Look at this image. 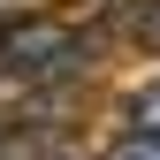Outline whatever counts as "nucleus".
<instances>
[{"label": "nucleus", "instance_id": "nucleus-1", "mask_svg": "<svg viewBox=\"0 0 160 160\" xmlns=\"http://www.w3.org/2000/svg\"><path fill=\"white\" fill-rule=\"evenodd\" d=\"M76 69H92V38H76L61 23H38V15L0 46V76L8 84H61Z\"/></svg>", "mask_w": 160, "mask_h": 160}, {"label": "nucleus", "instance_id": "nucleus-2", "mask_svg": "<svg viewBox=\"0 0 160 160\" xmlns=\"http://www.w3.org/2000/svg\"><path fill=\"white\" fill-rule=\"evenodd\" d=\"M130 130H137V137H152V145H160V84H145V92L130 99Z\"/></svg>", "mask_w": 160, "mask_h": 160}, {"label": "nucleus", "instance_id": "nucleus-3", "mask_svg": "<svg viewBox=\"0 0 160 160\" xmlns=\"http://www.w3.org/2000/svg\"><path fill=\"white\" fill-rule=\"evenodd\" d=\"M107 160H160V145H152V137H137V130H122V145H114Z\"/></svg>", "mask_w": 160, "mask_h": 160}, {"label": "nucleus", "instance_id": "nucleus-4", "mask_svg": "<svg viewBox=\"0 0 160 160\" xmlns=\"http://www.w3.org/2000/svg\"><path fill=\"white\" fill-rule=\"evenodd\" d=\"M0 160H38L31 145H15V137H0Z\"/></svg>", "mask_w": 160, "mask_h": 160}, {"label": "nucleus", "instance_id": "nucleus-5", "mask_svg": "<svg viewBox=\"0 0 160 160\" xmlns=\"http://www.w3.org/2000/svg\"><path fill=\"white\" fill-rule=\"evenodd\" d=\"M152 38H160V8H152Z\"/></svg>", "mask_w": 160, "mask_h": 160}]
</instances>
